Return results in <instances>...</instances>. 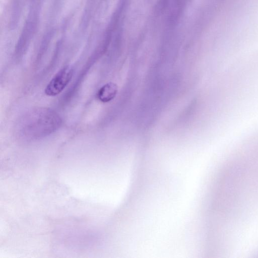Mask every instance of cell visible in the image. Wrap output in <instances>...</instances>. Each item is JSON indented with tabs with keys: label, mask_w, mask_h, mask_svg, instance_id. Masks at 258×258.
<instances>
[{
	"label": "cell",
	"mask_w": 258,
	"mask_h": 258,
	"mask_svg": "<svg viewBox=\"0 0 258 258\" xmlns=\"http://www.w3.org/2000/svg\"><path fill=\"white\" fill-rule=\"evenodd\" d=\"M32 20H28L23 28L17 44V49L25 48L31 40L36 28V22Z\"/></svg>",
	"instance_id": "7a4b0ae2"
},
{
	"label": "cell",
	"mask_w": 258,
	"mask_h": 258,
	"mask_svg": "<svg viewBox=\"0 0 258 258\" xmlns=\"http://www.w3.org/2000/svg\"><path fill=\"white\" fill-rule=\"evenodd\" d=\"M117 92V87L113 83H108L102 86L96 94L97 98L101 102L106 103L112 100Z\"/></svg>",
	"instance_id": "3957f363"
},
{
	"label": "cell",
	"mask_w": 258,
	"mask_h": 258,
	"mask_svg": "<svg viewBox=\"0 0 258 258\" xmlns=\"http://www.w3.org/2000/svg\"><path fill=\"white\" fill-rule=\"evenodd\" d=\"M74 71L69 65L62 68L47 85L44 92L49 96H55L61 93L71 81Z\"/></svg>",
	"instance_id": "6da1fadb"
}]
</instances>
